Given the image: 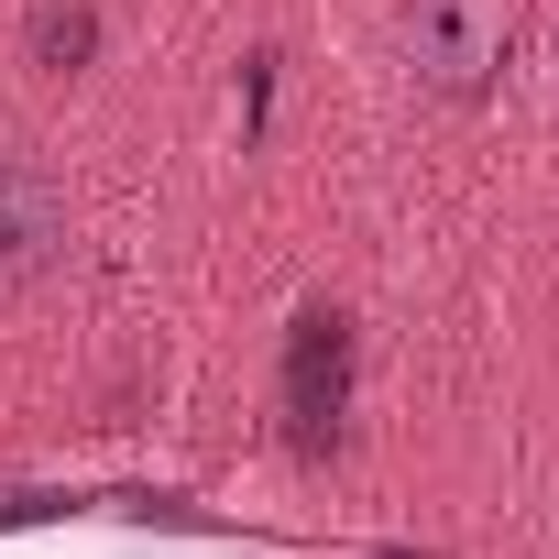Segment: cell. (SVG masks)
<instances>
[{
	"instance_id": "obj_1",
	"label": "cell",
	"mask_w": 559,
	"mask_h": 559,
	"mask_svg": "<svg viewBox=\"0 0 559 559\" xmlns=\"http://www.w3.org/2000/svg\"><path fill=\"white\" fill-rule=\"evenodd\" d=\"M515 56H526V0H395V67L450 110L493 99Z\"/></svg>"
},
{
	"instance_id": "obj_2",
	"label": "cell",
	"mask_w": 559,
	"mask_h": 559,
	"mask_svg": "<svg viewBox=\"0 0 559 559\" xmlns=\"http://www.w3.org/2000/svg\"><path fill=\"white\" fill-rule=\"evenodd\" d=\"M56 263H67V187H56L45 154L0 143V297H23Z\"/></svg>"
},
{
	"instance_id": "obj_3",
	"label": "cell",
	"mask_w": 559,
	"mask_h": 559,
	"mask_svg": "<svg viewBox=\"0 0 559 559\" xmlns=\"http://www.w3.org/2000/svg\"><path fill=\"white\" fill-rule=\"evenodd\" d=\"M341 352H352V341H341V319H330V308H308V319H297V362H286V406H297V428H308V439H319V428H330V406H341Z\"/></svg>"
},
{
	"instance_id": "obj_4",
	"label": "cell",
	"mask_w": 559,
	"mask_h": 559,
	"mask_svg": "<svg viewBox=\"0 0 559 559\" xmlns=\"http://www.w3.org/2000/svg\"><path fill=\"white\" fill-rule=\"evenodd\" d=\"M88 45H99V23H88V12H34V56H45L56 78H67Z\"/></svg>"
}]
</instances>
